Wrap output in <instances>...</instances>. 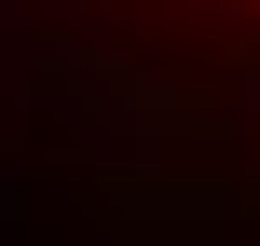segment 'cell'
<instances>
[{"instance_id": "6da1fadb", "label": "cell", "mask_w": 260, "mask_h": 246, "mask_svg": "<svg viewBox=\"0 0 260 246\" xmlns=\"http://www.w3.org/2000/svg\"><path fill=\"white\" fill-rule=\"evenodd\" d=\"M0 219H14V178H0Z\"/></svg>"}]
</instances>
